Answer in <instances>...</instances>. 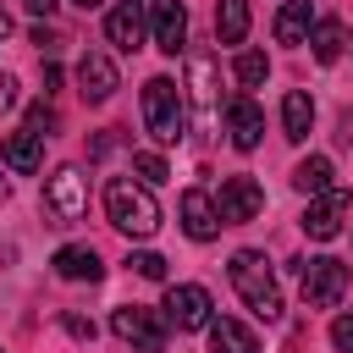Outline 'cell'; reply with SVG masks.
<instances>
[{
  "label": "cell",
  "mask_w": 353,
  "mask_h": 353,
  "mask_svg": "<svg viewBox=\"0 0 353 353\" xmlns=\"http://www.w3.org/2000/svg\"><path fill=\"white\" fill-rule=\"evenodd\" d=\"M105 215L127 237H154L160 232V204H154L149 182H132V176H110L105 182Z\"/></svg>",
  "instance_id": "1"
},
{
  "label": "cell",
  "mask_w": 353,
  "mask_h": 353,
  "mask_svg": "<svg viewBox=\"0 0 353 353\" xmlns=\"http://www.w3.org/2000/svg\"><path fill=\"white\" fill-rule=\"evenodd\" d=\"M226 270H232L237 298H243L259 320H281V287H276V270H270V259H265L259 248H237Z\"/></svg>",
  "instance_id": "2"
},
{
  "label": "cell",
  "mask_w": 353,
  "mask_h": 353,
  "mask_svg": "<svg viewBox=\"0 0 353 353\" xmlns=\"http://www.w3.org/2000/svg\"><path fill=\"white\" fill-rule=\"evenodd\" d=\"M143 127H149L154 143H182V132H188V105H182V94H176L171 77H149V83H143Z\"/></svg>",
  "instance_id": "3"
},
{
  "label": "cell",
  "mask_w": 353,
  "mask_h": 353,
  "mask_svg": "<svg viewBox=\"0 0 353 353\" xmlns=\"http://www.w3.org/2000/svg\"><path fill=\"white\" fill-rule=\"evenodd\" d=\"M44 210L55 215V226L83 221V210H88V176L77 165H55L50 182H44Z\"/></svg>",
  "instance_id": "4"
},
{
  "label": "cell",
  "mask_w": 353,
  "mask_h": 353,
  "mask_svg": "<svg viewBox=\"0 0 353 353\" xmlns=\"http://www.w3.org/2000/svg\"><path fill=\"white\" fill-rule=\"evenodd\" d=\"M347 298V265L320 254V259H303V303L309 309H336Z\"/></svg>",
  "instance_id": "5"
},
{
  "label": "cell",
  "mask_w": 353,
  "mask_h": 353,
  "mask_svg": "<svg viewBox=\"0 0 353 353\" xmlns=\"http://www.w3.org/2000/svg\"><path fill=\"white\" fill-rule=\"evenodd\" d=\"M110 331H116L121 342H132L138 353H165V314H154V309H143V303H121V309L110 314Z\"/></svg>",
  "instance_id": "6"
},
{
  "label": "cell",
  "mask_w": 353,
  "mask_h": 353,
  "mask_svg": "<svg viewBox=\"0 0 353 353\" xmlns=\"http://www.w3.org/2000/svg\"><path fill=\"white\" fill-rule=\"evenodd\" d=\"M215 303H210V292L199 287V281H176L171 292H165V325H176V331H210V314Z\"/></svg>",
  "instance_id": "7"
},
{
  "label": "cell",
  "mask_w": 353,
  "mask_h": 353,
  "mask_svg": "<svg viewBox=\"0 0 353 353\" xmlns=\"http://www.w3.org/2000/svg\"><path fill=\"white\" fill-rule=\"evenodd\" d=\"M215 210H221V226H248L265 210V188L254 176H226L215 193Z\"/></svg>",
  "instance_id": "8"
},
{
  "label": "cell",
  "mask_w": 353,
  "mask_h": 353,
  "mask_svg": "<svg viewBox=\"0 0 353 353\" xmlns=\"http://www.w3.org/2000/svg\"><path fill=\"white\" fill-rule=\"evenodd\" d=\"M347 210H353V199L342 193V188H331V193H314L309 199V210H303V237H314V243H331L336 232H342V221H347Z\"/></svg>",
  "instance_id": "9"
},
{
  "label": "cell",
  "mask_w": 353,
  "mask_h": 353,
  "mask_svg": "<svg viewBox=\"0 0 353 353\" xmlns=\"http://www.w3.org/2000/svg\"><path fill=\"white\" fill-rule=\"evenodd\" d=\"M116 88H121V72H116V61H110L105 50H88V55L77 61V94H83L88 105H105Z\"/></svg>",
  "instance_id": "10"
},
{
  "label": "cell",
  "mask_w": 353,
  "mask_h": 353,
  "mask_svg": "<svg viewBox=\"0 0 353 353\" xmlns=\"http://www.w3.org/2000/svg\"><path fill=\"white\" fill-rule=\"evenodd\" d=\"M149 33H154V50L176 55L188 44V6L182 0H149Z\"/></svg>",
  "instance_id": "11"
},
{
  "label": "cell",
  "mask_w": 353,
  "mask_h": 353,
  "mask_svg": "<svg viewBox=\"0 0 353 353\" xmlns=\"http://www.w3.org/2000/svg\"><path fill=\"white\" fill-rule=\"evenodd\" d=\"M176 215H182V232H188L193 243H210V237L221 232L215 193H204V188H188V193H182V204H176Z\"/></svg>",
  "instance_id": "12"
},
{
  "label": "cell",
  "mask_w": 353,
  "mask_h": 353,
  "mask_svg": "<svg viewBox=\"0 0 353 353\" xmlns=\"http://www.w3.org/2000/svg\"><path fill=\"white\" fill-rule=\"evenodd\" d=\"M226 138H232V149H259V138H265V110L248 99V94H237L232 105H226Z\"/></svg>",
  "instance_id": "13"
},
{
  "label": "cell",
  "mask_w": 353,
  "mask_h": 353,
  "mask_svg": "<svg viewBox=\"0 0 353 353\" xmlns=\"http://www.w3.org/2000/svg\"><path fill=\"white\" fill-rule=\"evenodd\" d=\"M188 77H193V116H199V132H215V121H221V105H215V61H210V55H193Z\"/></svg>",
  "instance_id": "14"
},
{
  "label": "cell",
  "mask_w": 353,
  "mask_h": 353,
  "mask_svg": "<svg viewBox=\"0 0 353 353\" xmlns=\"http://www.w3.org/2000/svg\"><path fill=\"white\" fill-rule=\"evenodd\" d=\"M143 28H149V22H143V6H138V0H121V6L105 17V39H110L121 55H132V50L143 44Z\"/></svg>",
  "instance_id": "15"
},
{
  "label": "cell",
  "mask_w": 353,
  "mask_h": 353,
  "mask_svg": "<svg viewBox=\"0 0 353 353\" xmlns=\"http://www.w3.org/2000/svg\"><path fill=\"white\" fill-rule=\"evenodd\" d=\"M50 265H55L61 281H99V276H105V259H99L88 243H66V248H55Z\"/></svg>",
  "instance_id": "16"
},
{
  "label": "cell",
  "mask_w": 353,
  "mask_h": 353,
  "mask_svg": "<svg viewBox=\"0 0 353 353\" xmlns=\"http://www.w3.org/2000/svg\"><path fill=\"white\" fill-rule=\"evenodd\" d=\"M0 160H6V171H17V176H33L39 165H44V138L39 132H11L6 143H0Z\"/></svg>",
  "instance_id": "17"
},
{
  "label": "cell",
  "mask_w": 353,
  "mask_h": 353,
  "mask_svg": "<svg viewBox=\"0 0 353 353\" xmlns=\"http://www.w3.org/2000/svg\"><path fill=\"white\" fill-rule=\"evenodd\" d=\"M314 33V6L309 0H287L276 11V44H309Z\"/></svg>",
  "instance_id": "18"
},
{
  "label": "cell",
  "mask_w": 353,
  "mask_h": 353,
  "mask_svg": "<svg viewBox=\"0 0 353 353\" xmlns=\"http://www.w3.org/2000/svg\"><path fill=\"white\" fill-rule=\"evenodd\" d=\"M210 353H259V336L243 320L221 314V320H210Z\"/></svg>",
  "instance_id": "19"
},
{
  "label": "cell",
  "mask_w": 353,
  "mask_h": 353,
  "mask_svg": "<svg viewBox=\"0 0 353 353\" xmlns=\"http://www.w3.org/2000/svg\"><path fill=\"white\" fill-rule=\"evenodd\" d=\"M309 127H314V99H309L303 88H292V94L281 99V132H287L292 143H303Z\"/></svg>",
  "instance_id": "20"
},
{
  "label": "cell",
  "mask_w": 353,
  "mask_h": 353,
  "mask_svg": "<svg viewBox=\"0 0 353 353\" xmlns=\"http://www.w3.org/2000/svg\"><path fill=\"white\" fill-rule=\"evenodd\" d=\"M292 188L309 193V199H314V193H331V188H336V182H331V160H325V154L298 160V165H292Z\"/></svg>",
  "instance_id": "21"
},
{
  "label": "cell",
  "mask_w": 353,
  "mask_h": 353,
  "mask_svg": "<svg viewBox=\"0 0 353 353\" xmlns=\"http://www.w3.org/2000/svg\"><path fill=\"white\" fill-rule=\"evenodd\" d=\"M215 39L221 44H243L248 39V0H221L215 6Z\"/></svg>",
  "instance_id": "22"
},
{
  "label": "cell",
  "mask_w": 353,
  "mask_h": 353,
  "mask_svg": "<svg viewBox=\"0 0 353 353\" xmlns=\"http://www.w3.org/2000/svg\"><path fill=\"white\" fill-rule=\"evenodd\" d=\"M309 44H314V61H336V55H342V44H347V28H342L336 17H320V22H314V33H309Z\"/></svg>",
  "instance_id": "23"
},
{
  "label": "cell",
  "mask_w": 353,
  "mask_h": 353,
  "mask_svg": "<svg viewBox=\"0 0 353 353\" xmlns=\"http://www.w3.org/2000/svg\"><path fill=\"white\" fill-rule=\"evenodd\" d=\"M232 72H237V83H243V88H259V83H265V77H270V61H265V55H259V50H243V55H237V66H232Z\"/></svg>",
  "instance_id": "24"
},
{
  "label": "cell",
  "mask_w": 353,
  "mask_h": 353,
  "mask_svg": "<svg viewBox=\"0 0 353 353\" xmlns=\"http://www.w3.org/2000/svg\"><path fill=\"white\" fill-rule=\"evenodd\" d=\"M132 171H138L143 182H165V160H160L154 149H138V154H132Z\"/></svg>",
  "instance_id": "25"
},
{
  "label": "cell",
  "mask_w": 353,
  "mask_h": 353,
  "mask_svg": "<svg viewBox=\"0 0 353 353\" xmlns=\"http://www.w3.org/2000/svg\"><path fill=\"white\" fill-rule=\"evenodd\" d=\"M127 265H132L138 276H149V281H165V259H160V254H149V248H143V254H132Z\"/></svg>",
  "instance_id": "26"
},
{
  "label": "cell",
  "mask_w": 353,
  "mask_h": 353,
  "mask_svg": "<svg viewBox=\"0 0 353 353\" xmlns=\"http://www.w3.org/2000/svg\"><path fill=\"white\" fill-rule=\"evenodd\" d=\"M331 347L336 353H353V314H336L331 320Z\"/></svg>",
  "instance_id": "27"
},
{
  "label": "cell",
  "mask_w": 353,
  "mask_h": 353,
  "mask_svg": "<svg viewBox=\"0 0 353 353\" xmlns=\"http://www.w3.org/2000/svg\"><path fill=\"white\" fill-rule=\"evenodd\" d=\"M50 127H55V110H50V105H44V99H39V105H33V110H28V132H39V138H44V132H50Z\"/></svg>",
  "instance_id": "28"
},
{
  "label": "cell",
  "mask_w": 353,
  "mask_h": 353,
  "mask_svg": "<svg viewBox=\"0 0 353 353\" xmlns=\"http://www.w3.org/2000/svg\"><path fill=\"white\" fill-rule=\"evenodd\" d=\"M11 105H17V77H11V72H0V116H6Z\"/></svg>",
  "instance_id": "29"
},
{
  "label": "cell",
  "mask_w": 353,
  "mask_h": 353,
  "mask_svg": "<svg viewBox=\"0 0 353 353\" xmlns=\"http://www.w3.org/2000/svg\"><path fill=\"white\" fill-rule=\"evenodd\" d=\"M66 331H72V336H88V342H94V320H83V314H66Z\"/></svg>",
  "instance_id": "30"
},
{
  "label": "cell",
  "mask_w": 353,
  "mask_h": 353,
  "mask_svg": "<svg viewBox=\"0 0 353 353\" xmlns=\"http://www.w3.org/2000/svg\"><path fill=\"white\" fill-rule=\"evenodd\" d=\"M33 44H39V50H44V55H55V44H61V39H55V33H50V28H33Z\"/></svg>",
  "instance_id": "31"
},
{
  "label": "cell",
  "mask_w": 353,
  "mask_h": 353,
  "mask_svg": "<svg viewBox=\"0 0 353 353\" xmlns=\"http://www.w3.org/2000/svg\"><path fill=\"white\" fill-rule=\"evenodd\" d=\"M22 6H28L33 17H50V11H55V0H22Z\"/></svg>",
  "instance_id": "32"
},
{
  "label": "cell",
  "mask_w": 353,
  "mask_h": 353,
  "mask_svg": "<svg viewBox=\"0 0 353 353\" xmlns=\"http://www.w3.org/2000/svg\"><path fill=\"white\" fill-rule=\"evenodd\" d=\"M6 33H11V17H6V11H0V39H6Z\"/></svg>",
  "instance_id": "33"
},
{
  "label": "cell",
  "mask_w": 353,
  "mask_h": 353,
  "mask_svg": "<svg viewBox=\"0 0 353 353\" xmlns=\"http://www.w3.org/2000/svg\"><path fill=\"white\" fill-rule=\"evenodd\" d=\"M72 6H83V11H94V6H105V0H72Z\"/></svg>",
  "instance_id": "34"
},
{
  "label": "cell",
  "mask_w": 353,
  "mask_h": 353,
  "mask_svg": "<svg viewBox=\"0 0 353 353\" xmlns=\"http://www.w3.org/2000/svg\"><path fill=\"white\" fill-rule=\"evenodd\" d=\"M0 193H6V182H0Z\"/></svg>",
  "instance_id": "35"
}]
</instances>
